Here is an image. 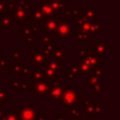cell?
I'll use <instances>...</instances> for the list:
<instances>
[{"instance_id":"obj_25","label":"cell","mask_w":120,"mask_h":120,"mask_svg":"<svg viewBox=\"0 0 120 120\" xmlns=\"http://www.w3.org/2000/svg\"><path fill=\"white\" fill-rule=\"evenodd\" d=\"M98 104H99V102L98 100H90L87 102L85 112H84V114L87 118H95V116H94L95 109Z\"/></svg>"},{"instance_id":"obj_6","label":"cell","mask_w":120,"mask_h":120,"mask_svg":"<svg viewBox=\"0 0 120 120\" xmlns=\"http://www.w3.org/2000/svg\"><path fill=\"white\" fill-rule=\"evenodd\" d=\"M49 89L50 83L46 80H42L36 82H30L28 93H34V95L38 97H45L47 96Z\"/></svg>"},{"instance_id":"obj_3","label":"cell","mask_w":120,"mask_h":120,"mask_svg":"<svg viewBox=\"0 0 120 120\" xmlns=\"http://www.w3.org/2000/svg\"><path fill=\"white\" fill-rule=\"evenodd\" d=\"M78 92L77 88H65L62 94L60 102L64 105L65 110H71L78 108Z\"/></svg>"},{"instance_id":"obj_23","label":"cell","mask_w":120,"mask_h":120,"mask_svg":"<svg viewBox=\"0 0 120 120\" xmlns=\"http://www.w3.org/2000/svg\"><path fill=\"white\" fill-rule=\"evenodd\" d=\"M38 32V25L32 23H22V36H28L32 34H36Z\"/></svg>"},{"instance_id":"obj_10","label":"cell","mask_w":120,"mask_h":120,"mask_svg":"<svg viewBox=\"0 0 120 120\" xmlns=\"http://www.w3.org/2000/svg\"><path fill=\"white\" fill-rule=\"evenodd\" d=\"M37 4L38 6L39 10L41 11V14H42L44 20L45 19L52 18V17H56V16H59L61 14L60 11H55L49 5V3L47 2V0H38V2Z\"/></svg>"},{"instance_id":"obj_13","label":"cell","mask_w":120,"mask_h":120,"mask_svg":"<svg viewBox=\"0 0 120 120\" xmlns=\"http://www.w3.org/2000/svg\"><path fill=\"white\" fill-rule=\"evenodd\" d=\"M79 60H82L84 61L87 65L90 66L91 69H95V68H102L103 66V60L98 58L97 56H95L90 51L89 49H87V52L84 55V57L82 59H79Z\"/></svg>"},{"instance_id":"obj_20","label":"cell","mask_w":120,"mask_h":120,"mask_svg":"<svg viewBox=\"0 0 120 120\" xmlns=\"http://www.w3.org/2000/svg\"><path fill=\"white\" fill-rule=\"evenodd\" d=\"M69 57V51L65 48L64 45H56L52 58H58V59H68Z\"/></svg>"},{"instance_id":"obj_36","label":"cell","mask_w":120,"mask_h":120,"mask_svg":"<svg viewBox=\"0 0 120 120\" xmlns=\"http://www.w3.org/2000/svg\"><path fill=\"white\" fill-rule=\"evenodd\" d=\"M68 118H81L82 117V112L79 108L68 110Z\"/></svg>"},{"instance_id":"obj_40","label":"cell","mask_w":120,"mask_h":120,"mask_svg":"<svg viewBox=\"0 0 120 120\" xmlns=\"http://www.w3.org/2000/svg\"><path fill=\"white\" fill-rule=\"evenodd\" d=\"M52 38H49V37H45V36H42V37H39L38 38V44L41 45V46H44L48 43H50L52 41Z\"/></svg>"},{"instance_id":"obj_29","label":"cell","mask_w":120,"mask_h":120,"mask_svg":"<svg viewBox=\"0 0 120 120\" xmlns=\"http://www.w3.org/2000/svg\"><path fill=\"white\" fill-rule=\"evenodd\" d=\"M108 91V88L103 86V83H98L93 87L90 88V92H92L95 97H102L104 95V93H106Z\"/></svg>"},{"instance_id":"obj_43","label":"cell","mask_w":120,"mask_h":120,"mask_svg":"<svg viewBox=\"0 0 120 120\" xmlns=\"http://www.w3.org/2000/svg\"><path fill=\"white\" fill-rule=\"evenodd\" d=\"M31 67L30 66H25L23 68H22V75H29L30 72H31Z\"/></svg>"},{"instance_id":"obj_46","label":"cell","mask_w":120,"mask_h":120,"mask_svg":"<svg viewBox=\"0 0 120 120\" xmlns=\"http://www.w3.org/2000/svg\"><path fill=\"white\" fill-rule=\"evenodd\" d=\"M0 57H1V50H0Z\"/></svg>"},{"instance_id":"obj_35","label":"cell","mask_w":120,"mask_h":120,"mask_svg":"<svg viewBox=\"0 0 120 120\" xmlns=\"http://www.w3.org/2000/svg\"><path fill=\"white\" fill-rule=\"evenodd\" d=\"M22 40L24 41L27 46H33L35 45V34L28 35V36H22Z\"/></svg>"},{"instance_id":"obj_41","label":"cell","mask_w":120,"mask_h":120,"mask_svg":"<svg viewBox=\"0 0 120 120\" xmlns=\"http://www.w3.org/2000/svg\"><path fill=\"white\" fill-rule=\"evenodd\" d=\"M35 120H48V114L47 113H40L38 112L36 115Z\"/></svg>"},{"instance_id":"obj_37","label":"cell","mask_w":120,"mask_h":120,"mask_svg":"<svg viewBox=\"0 0 120 120\" xmlns=\"http://www.w3.org/2000/svg\"><path fill=\"white\" fill-rule=\"evenodd\" d=\"M68 70L74 73L77 76H80V71H79V67L77 62H69L68 63Z\"/></svg>"},{"instance_id":"obj_12","label":"cell","mask_w":120,"mask_h":120,"mask_svg":"<svg viewBox=\"0 0 120 120\" xmlns=\"http://www.w3.org/2000/svg\"><path fill=\"white\" fill-rule=\"evenodd\" d=\"M38 112L39 110L34 106H22L19 110V120H35Z\"/></svg>"},{"instance_id":"obj_39","label":"cell","mask_w":120,"mask_h":120,"mask_svg":"<svg viewBox=\"0 0 120 120\" xmlns=\"http://www.w3.org/2000/svg\"><path fill=\"white\" fill-rule=\"evenodd\" d=\"M94 116L95 118H102L103 117V107L102 105H98L95 109V112H94Z\"/></svg>"},{"instance_id":"obj_32","label":"cell","mask_w":120,"mask_h":120,"mask_svg":"<svg viewBox=\"0 0 120 120\" xmlns=\"http://www.w3.org/2000/svg\"><path fill=\"white\" fill-rule=\"evenodd\" d=\"M77 64H78V67H79V71H80V75H86V74H88L90 71H92V69H91V68H90V66L89 65H87L84 61H82V60H79V59H77Z\"/></svg>"},{"instance_id":"obj_9","label":"cell","mask_w":120,"mask_h":120,"mask_svg":"<svg viewBox=\"0 0 120 120\" xmlns=\"http://www.w3.org/2000/svg\"><path fill=\"white\" fill-rule=\"evenodd\" d=\"M42 24H43V36L49 38L56 37V26H57L56 17L45 19Z\"/></svg>"},{"instance_id":"obj_7","label":"cell","mask_w":120,"mask_h":120,"mask_svg":"<svg viewBox=\"0 0 120 120\" xmlns=\"http://www.w3.org/2000/svg\"><path fill=\"white\" fill-rule=\"evenodd\" d=\"M73 34V28L72 24L69 22V21L67 20H60L57 21V26H56V37H59L61 41L65 40V38L71 37Z\"/></svg>"},{"instance_id":"obj_27","label":"cell","mask_w":120,"mask_h":120,"mask_svg":"<svg viewBox=\"0 0 120 120\" xmlns=\"http://www.w3.org/2000/svg\"><path fill=\"white\" fill-rule=\"evenodd\" d=\"M27 66L26 62H21V63H14L13 66H11L8 69V73L10 76H14V75H22V68Z\"/></svg>"},{"instance_id":"obj_33","label":"cell","mask_w":120,"mask_h":120,"mask_svg":"<svg viewBox=\"0 0 120 120\" xmlns=\"http://www.w3.org/2000/svg\"><path fill=\"white\" fill-rule=\"evenodd\" d=\"M9 100V88L8 87H0V101H8Z\"/></svg>"},{"instance_id":"obj_38","label":"cell","mask_w":120,"mask_h":120,"mask_svg":"<svg viewBox=\"0 0 120 120\" xmlns=\"http://www.w3.org/2000/svg\"><path fill=\"white\" fill-rule=\"evenodd\" d=\"M9 66V58L8 57H0V71L6 70V68Z\"/></svg>"},{"instance_id":"obj_19","label":"cell","mask_w":120,"mask_h":120,"mask_svg":"<svg viewBox=\"0 0 120 120\" xmlns=\"http://www.w3.org/2000/svg\"><path fill=\"white\" fill-rule=\"evenodd\" d=\"M85 79H86V83H85V87L90 89L91 87L98 84V83H102L103 82V78L102 77H98L94 75L92 72H89L88 74L85 75Z\"/></svg>"},{"instance_id":"obj_28","label":"cell","mask_w":120,"mask_h":120,"mask_svg":"<svg viewBox=\"0 0 120 120\" xmlns=\"http://www.w3.org/2000/svg\"><path fill=\"white\" fill-rule=\"evenodd\" d=\"M22 49H18V50L9 49V51H8V58L12 59L14 63H21V62H22Z\"/></svg>"},{"instance_id":"obj_26","label":"cell","mask_w":120,"mask_h":120,"mask_svg":"<svg viewBox=\"0 0 120 120\" xmlns=\"http://www.w3.org/2000/svg\"><path fill=\"white\" fill-rule=\"evenodd\" d=\"M56 41L55 40H52L50 43L46 44L43 46V52L45 54V56L47 57V59L49 58H52V55H53V52H54V50H55V47H56Z\"/></svg>"},{"instance_id":"obj_34","label":"cell","mask_w":120,"mask_h":120,"mask_svg":"<svg viewBox=\"0 0 120 120\" xmlns=\"http://www.w3.org/2000/svg\"><path fill=\"white\" fill-rule=\"evenodd\" d=\"M64 78H65V80H68V83L71 84V83H73V82L75 80H77L78 76L75 75L74 73H72L71 71H69L68 69V70H64Z\"/></svg>"},{"instance_id":"obj_44","label":"cell","mask_w":120,"mask_h":120,"mask_svg":"<svg viewBox=\"0 0 120 120\" xmlns=\"http://www.w3.org/2000/svg\"><path fill=\"white\" fill-rule=\"evenodd\" d=\"M55 120H69L68 117H66L64 113H56L55 114Z\"/></svg>"},{"instance_id":"obj_15","label":"cell","mask_w":120,"mask_h":120,"mask_svg":"<svg viewBox=\"0 0 120 120\" xmlns=\"http://www.w3.org/2000/svg\"><path fill=\"white\" fill-rule=\"evenodd\" d=\"M30 23L32 24H42L44 22V18L41 14V11L38 8V6L37 3H35V5L33 7H31V10H30Z\"/></svg>"},{"instance_id":"obj_14","label":"cell","mask_w":120,"mask_h":120,"mask_svg":"<svg viewBox=\"0 0 120 120\" xmlns=\"http://www.w3.org/2000/svg\"><path fill=\"white\" fill-rule=\"evenodd\" d=\"M64 89H65V84L62 82L57 86L50 87L49 92L47 94V100L48 101H60Z\"/></svg>"},{"instance_id":"obj_31","label":"cell","mask_w":120,"mask_h":120,"mask_svg":"<svg viewBox=\"0 0 120 120\" xmlns=\"http://www.w3.org/2000/svg\"><path fill=\"white\" fill-rule=\"evenodd\" d=\"M72 40L73 41H90L91 40V37L88 34L82 33V32H73L72 36Z\"/></svg>"},{"instance_id":"obj_17","label":"cell","mask_w":120,"mask_h":120,"mask_svg":"<svg viewBox=\"0 0 120 120\" xmlns=\"http://www.w3.org/2000/svg\"><path fill=\"white\" fill-rule=\"evenodd\" d=\"M43 77H44V80H46L48 82H51L53 80L61 79V73L52 70L47 65H45L43 66Z\"/></svg>"},{"instance_id":"obj_5","label":"cell","mask_w":120,"mask_h":120,"mask_svg":"<svg viewBox=\"0 0 120 120\" xmlns=\"http://www.w3.org/2000/svg\"><path fill=\"white\" fill-rule=\"evenodd\" d=\"M78 25V32H82L85 34H88L91 38L92 37H98L100 33L103 32L102 26L99 22H84L82 23L77 24Z\"/></svg>"},{"instance_id":"obj_22","label":"cell","mask_w":120,"mask_h":120,"mask_svg":"<svg viewBox=\"0 0 120 120\" xmlns=\"http://www.w3.org/2000/svg\"><path fill=\"white\" fill-rule=\"evenodd\" d=\"M49 5L55 10V11H62L65 10L67 8L69 7L68 3H67L65 0H47Z\"/></svg>"},{"instance_id":"obj_42","label":"cell","mask_w":120,"mask_h":120,"mask_svg":"<svg viewBox=\"0 0 120 120\" xmlns=\"http://www.w3.org/2000/svg\"><path fill=\"white\" fill-rule=\"evenodd\" d=\"M5 103L6 102H4V101H0V120H2L3 115H4V110L6 109Z\"/></svg>"},{"instance_id":"obj_21","label":"cell","mask_w":120,"mask_h":120,"mask_svg":"<svg viewBox=\"0 0 120 120\" xmlns=\"http://www.w3.org/2000/svg\"><path fill=\"white\" fill-rule=\"evenodd\" d=\"M30 82H36L44 80L43 77V67H35L30 72Z\"/></svg>"},{"instance_id":"obj_1","label":"cell","mask_w":120,"mask_h":120,"mask_svg":"<svg viewBox=\"0 0 120 120\" xmlns=\"http://www.w3.org/2000/svg\"><path fill=\"white\" fill-rule=\"evenodd\" d=\"M31 6L26 0H18L17 7L10 11L14 24H22L30 19Z\"/></svg>"},{"instance_id":"obj_8","label":"cell","mask_w":120,"mask_h":120,"mask_svg":"<svg viewBox=\"0 0 120 120\" xmlns=\"http://www.w3.org/2000/svg\"><path fill=\"white\" fill-rule=\"evenodd\" d=\"M47 65V57L42 50L32 49L30 50V67H43Z\"/></svg>"},{"instance_id":"obj_11","label":"cell","mask_w":120,"mask_h":120,"mask_svg":"<svg viewBox=\"0 0 120 120\" xmlns=\"http://www.w3.org/2000/svg\"><path fill=\"white\" fill-rule=\"evenodd\" d=\"M8 88H12L14 93L27 92L29 90V82L26 79H9Z\"/></svg>"},{"instance_id":"obj_45","label":"cell","mask_w":120,"mask_h":120,"mask_svg":"<svg viewBox=\"0 0 120 120\" xmlns=\"http://www.w3.org/2000/svg\"><path fill=\"white\" fill-rule=\"evenodd\" d=\"M1 16H2V13H1V12H0V18H1Z\"/></svg>"},{"instance_id":"obj_18","label":"cell","mask_w":120,"mask_h":120,"mask_svg":"<svg viewBox=\"0 0 120 120\" xmlns=\"http://www.w3.org/2000/svg\"><path fill=\"white\" fill-rule=\"evenodd\" d=\"M0 27L1 28H10L12 29L14 27V23L12 22V17H11V12L7 11L2 14L0 18Z\"/></svg>"},{"instance_id":"obj_30","label":"cell","mask_w":120,"mask_h":120,"mask_svg":"<svg viewBox=\"0 0 120 120\" xmlns=\"http://www.w3.org/2000/svg\"><path fill=\"white\" fill-rule=\"evenodd\" d=\"M65 20H67V21H73L76 17H77V15H78V8H71V7H68V8H67L65 10Z\"/></svg>"},{"instance_id":"obj_16","label":"cell","mask_w":120,"mask_h":120,"mask_svg":"<svg viewBox=\"0 0 120 120\" xmlns=\"http://www.w3.org/2000/svg\"><path fill=\"white\" fill-rule=\"evenodd\" d=\"M47 66L56 72H62L65 70V60L58 58H49L47 59Z\"/></svg>"},{"instance_id":"obj_2","label":"cell","mask_w":120,"mask_h":120,"mask_svg":"<svg viewBox=\"0 0 120 120\" xmlns=\"http://www.w3.org/2000/svg\"><path fill=\"white\" fill-rule=\"evenodd\" d=\"M78 15L72 21L74 24H79L84 22H98V8L97 7H79Z\"/></svg>"},{"instance_id":"obj_4","label":"cell","mask_w":120,"mask_h":120,"mask_svg":"<svg viewBox=\"0 0 120 120\" xmlns=\"http://www.w3.org/2000/svg\"><path fill=\"white\" fill-rule=\"evenodd\" d=\"M89 51L98 58L103 60L108 57L109 54L112 53V47L108 44L107 41L104 40H97L94 42V45L90 46Z\"/></svg>"},{"instance_id":"obj_24","label":"cell","mask_w":120,"mask_h":120,"mask_svg":"<svg viewBox=\"0 0 120 120\" xmlns=\"http://www.w3.org/2000/svg\"><path fill=\"white\" fill-rule=\"evenodd\" d=\"M2 120H19L18 109H5Z\"/></svg>"}]
</instances>
